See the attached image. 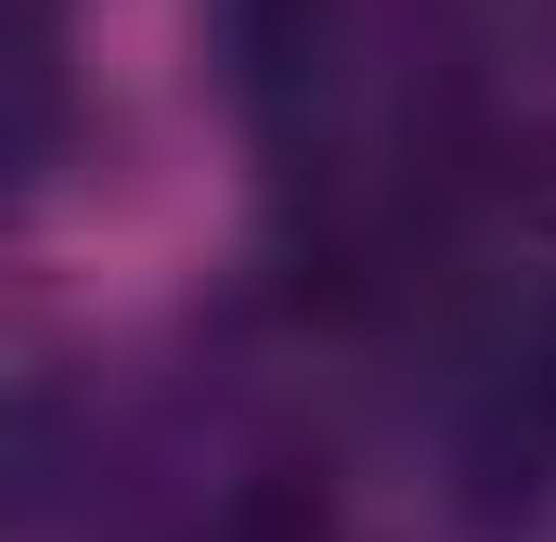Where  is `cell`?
Listing matches in <instances>:
<instances>
[{"mask_svg":"<svg viewBox=\"0 0 556 542\" xmlns=\"http://www.w3.org/2000/svg\"><path fill=\"white\" fill-rule=\"evenodd\" d=\"M453 465H466V504H479V517H531L556 491V297L518 310V323L466 362Z\"/></svg>","mask_w":556,"mask_h":542,"instance_id":"1","label":"cell"},{"mask_svg":"<svg viewBox=\"0 0 556 542\" xmlns=\"http://www.w3.org/2000/svg\"><path fill=\"white\" fill-rule=\"evenodd\" d=\"M220 39H233V91L273 142L324 130L337 91H350V39H363V0H220Z\"/></svg>","mask_w":556,"mask_h":542,"instance_id":"2","label":"cell"},{"mask_svg":"<svg viewBox=\"0 0 556 542\" xmlns=\"http://www.w3.org/2000/svg\"><path fill=\"white\" fill-rule=\"evenodd\" d=\"M78 130V91H65V39L39 0H0V194H26Z\"/></svg>","mask_w":556,"mask_h":542,"instance_id":"3","label":"cell"},{"mask_svg":"<svg viewBox=\"0 0 556 542\" xmlns=\"http://www.w3.org/2000/svg\"><path fill=\"white\" fill-rule=\"evenodd\" d=\"M233 542H324V530H311L298 504H247V530H233Z\"/></svg>","mask_w":556,"mask_h":542,"instance_id":"4","label":"cell"},{"mask_svg":"<svg viewBox=\"0 0 556 542\" xmlns=\"http://www.w3.org/2000/svg\"><path fill=\"white\" fill-rule=\"evenodd\" d=\"M0 491H13V413H0Z\"/></svg>","mask_w":556,"mask_h":542,"instance_id":"5","label":"cell"}]
</instances>
